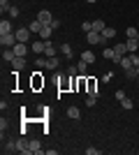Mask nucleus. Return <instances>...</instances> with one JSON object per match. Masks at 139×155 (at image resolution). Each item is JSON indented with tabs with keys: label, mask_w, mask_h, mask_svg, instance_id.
Masks as SVG:
<instances>
[{
	"label": "nucleus",
	"mask_w": 139,
	"mask_h": 155,
	"mask_svg": "<svg viewBox=\"0 0 139 155\" xmlns=\"http://www.w3.org/2000/svg\"><path fill=\"white\" fill-rule=\"evenodd\" d=\"M12 9V5H9V0H0V12L5 14V12H9Z\"/></svg>",
	"instance_id": "obj_25"
},
{
	"label": "nucleus",
	"mask_w": 139,
	"mask_h": 155,
	"mask_svg": "<svg viewBox=\"0 0 139 155\" xmlns=\"http://www.w3.org/2000/svg\"><path fill=\"white\" fill-rule=\"evenodd\" d=\"M86 2H95V0H86Z\"/></svg>",
	"instance_id": "obj_38"
},
{
	"label": "nucleus",
	"mask_w": 139,
	"mask_h": 155,
	"mask_svg": "<svg viewBox=\"0 0 139 155\" xmlns=\"http://www.w3.org/2000/svg\"><path fill=\"white\" fill-rule=\"evenodd\" d=\"M60 51H63L65 58H70V56H72V46H70V44H63V46H60Z\"/></svg>",
	"instance_id": "obj_26"
},
{
	"label": "nucleus",
	"mask_w": 139,
	"mask_h": 155,
	"mask_svg": "<svg viewBox=\"0 0 139 155\" xmlns=\"http://www.w3.org/2000/svg\"><path fill=\"white\" fill-rule=\"evenodd\" d=\"M9 16H19V7H14V5H12V9H9Z\"/></svg>",
	"instance_id": "obj_32"
},
{
	"label": "nucleus",
	"mask_w": 139,
	"mask_h": 155,
	"mask_svg": "<svg viewBox=\"0 0 139 155\" xmlns=\"http://www.w3.org/2000/svg\"><path fill=\"white\" fill-rule=\"evenodd\" d=\"M7 32H12V23L7 19H2L0 21V35H7Z\"/></svg>",
	"instance_id": "obj_12"
},
{
	"label": "nucleus",
	"mask_w": 139,
	"mask_h": 155,
	"mask_svg": "<svg viewBox=\"0 0 139 155\" xmlns=\"http://www.w3.org/2000/svg\"><path fill=\"white\" fill-rule=\"evenodd\" d=\"M44 67H46V70H56V67H58V58H56V56H53V58H46Z\"/></svg>",
	"instance_id": "obj_18"
},
{
	"label": "nucleus",
	"mask_w": 139,
	"mask_h": 155,
	"mask_svg": "<svg viewBox=\"0 0 139 155\" xmlns=\"http://www.w3.org/2000/svg\"><path fill=\"white\" fill-rule=\"evenodd\" d=\"M95 100H98L95 95H88V97H86V107H93V104H95Z\"/></svg>",
	"instance_id": "obj_29"
},
{
	"label": "nucleus",
	"mask_w": 139,
	"mask_h": 155,
	"mask_svg": "<svg viewBox=\"0 0 139 155\" xmlns=\"http://www.w3.org/2000/svg\"><path fill=\"white\" fill-rule=\"evenodd\" d=\"M30 153L33 155H42V143L37 139H30Z\"/></svg>",
	"instance_id": "obj_11"
},
{
	"label": "nucleus",
	"mask_w": 139,
	"mask_h": 155,
	"mask_svg": "<svg viewBox=\"0 0 139 155\" xmlns=\"http://www.w3.org/2000/svg\"><path fill=\"white\" fill-rule=\"evenodd\" d=\"M102 56H104L107 60H114V58H116V51H114V49H104V51H102Z\"/></svg>",
	"instance_id": "obj_24"
},
{
	"label": "nucleus",
	"mask_w": 139,
	"mask_h": 155,
	"mask_svg": "<svg viewBox=\"0 0 139 155\" xmlns=\"http://www.w3.org/2000/svg\"><path fill=\"white\" fill-rule=\"evenodd\" d=\"M125 44H127V51H130V53H137V49H139V39L127 37V39H125Z\"/></svg>",
	"instance_id": "obj_10"
},
{
	"label": "nucleus",
	"mask_w": 139,
	"mask_h": 155,
	"mask_svg": "<svg viewBox=\"0 0 139 155\" xmlns=\"http://www.w3.org/2000/svg\"><path fill=\"white\" fill-rule=\"evenodd\" d=\"M102 35H104V39H111V37H116V28H109V26H107L104 30H102Z\"/></svg>",
	"instance_id": "obj_20"
},
{
	"label": "nucleus",
	"mask_w": 139,
	"mask_h": 155,
	"mask_svg": "<svg viewBox=\"0 0 139 155\" xmlns=\"http://www.w3.org/2000/svg\"><path fill=\"white\" fill-rule=\"evenodd\" d=\"M16 150V141H7L5 148H2V153H14Z\"/></svg>",
	"instance_id": "obj_22"
},
{
	"label": "nucleus",
	"mask_w": 139,
	"mask_h": 155,
	"mask_svg": "<svg viewBox=\"0 0 139 155\" xmlns=\"http://www.w3.org/2000/svg\"><path fill=\"white\" fill-rule=\"evenodd\" d=\"M51 35H53V28L49 26V23H44V26H42V30H40V37L46 42V39H51Z\"/></svg>",
	"instance_id": "obj_9"
},
{
	"label": "nucleus",
	"mask_w": 139,
	"mask_h": 155,
	"mask_svg": "<svg viewBox=\"0 0 139 155\" xmlns=\"http://www.w3.org/2000/svg\"><path fill=\"white\" fill-rule=\"evenodd\" d=\"M125 35H127V37H134V39H137V37H139V30H137V28H127Z\"/></svg>",
	"instance_id": "obj_27"
},
{
	"label": "nucleus",
	"mask_w": 139,
	"mask_h": 155,
	"mask_svg": "<svg viewBox=\"0 0 139 155\" xmlns=\"http://www.w3.org/2000/svg\"><path fill=\"white\" fill-rule=\"evenodd\" d=\"M104 21H102V19H95V21H93V30H98V32H102V30H104Z\"/></svg>",
	"instance_id": "obj_19"
},
{
	"label": "nucleus",
	"mask_w": 139,
	"mask_h": 155,
	"mask_svg": "<svg viewBox=\"0 0 139 155\" xmlns=\"http://www.w3.org/2000/svg\"><path fill=\"white\" fill-rule=\"evenodd\" d=\"M37 21H42V23H51L53 16H51V12H49V9H40V14H37Z\"/></svg>",
	"instance_id": "obj_7"
},
{
	"label": "nucleus",
	"mask_w": 139,
	"mask_h": 155,
	"mask_svg": "<svg viewBox=\"0 0 139 155\" xmlns=\"http://www.w3.org/2000/svg\"><path fill=\"white\" fill-rule=\"evenodd\" d=\"M67 116H70V118H74V120H77V118H81L79 107H70V109H67Z\"/></svg>",
	"instance_id": "obj_15"
},
{
	"label": "nucleus",
	"mask_w": 139,
	"mask_h": 155,
	"mask_svg": "<svg viewBox=\"0 0 139 155\" xmlns=\"http://www.w3.org/2000/svg\"><path fill=\"white\" fill-rule=\"evenodd\" d=\"M12 49H14V53H16V56H21V58H26V56H28V46H26V42H16Z\"/></svg>",
	"instance_id": "obj_4"
},
{
	"label": "nucleus",
	"mask_w": 139,
	"mask_h": 155,
	"mask_svg": "<svg viewBox=\"0 0 139 155\" xmlns=\"http://www.w3.org/2000/svg\"><path fill=\"white\" fill-rule=\"evenodd\" d=\"M86 70H88V63H86V60H79V65H77V72H79V74H86Z\"/></svg>",
	"instance_id": "obj_23"
},
{
	"label": "nucleus",
	"mask_w": 139,
	"mask_h": 155,
	"mask_svg": "<svg viewBox=\"0 0 139 155\" xmlns=\"http://www.w3.org/2000/svg\"><path fill=\"white\" fill-rule=\"evenodd\" d=\"M81 60H86L88 65L95 63V53H93V51H84V53H81Z\"/></svg>",
	"instance_id": "obj_17"
},
{
	"label": "nucleus",
	"mask_w": 139,
	"mask_h": 155,
	"mask_svg": "<svg viewBox=\"0 0 139 155\" xmlns=\"http://www.w3.org/2000/svg\"><path fill=\"white\" fill-rule=\"evenodd\" d=\"M125 77H127V79H134V77H137V72H134V67H132V70H127V72H125Z\"/></svg>",
	"instance_id": "obj_31"
},
{
	"label": "nucleus",
	"mask_w": 139,
	"mask_h": 155,
	"mask_svg": "<svg viewBox=\"0 0 139 155\" xmlns=\"http://www.w3.org/2000/svg\"><path fill=\"white\" fill-rule=\"evenodd\" d=\"M44 56H49V58H53V56H56V46H53L51 39H46V51H44Z\"/></svg>",
	"instance_id": "obj_13"
},
{
	"label": "nucleus",
	"mask_w": 139,
	"mask_h": 155,
	"mask_svg": "<svg viewBox=\"0 0 139 155\" xmlns=\"http://www.w3.org/2000/svg\"><path fill=\"white\" fill-rule=\"evenodd\" d=\"M42 26H44V23H42V21H37V19H35V21H33V23H30V26H28V28H30V32H37V35H40Z\"/></svg>",
	"instance_id": "obj_16"
},
{
	"label": "nucleus",
	"mask_w": 139,
	"mask_h": 155,
	"mask_svg": "<svg viewBox=\"0 0 139 155\" xmlns=\"http://www.w3.org/2000/svg\"><path fill=\"white\" fill-rule=\"evenodd\" d=\"M14 35H16L19 42H28L30 39V28H19V30H14Z\"/></svg>",
	"instance_id": "obj_5"
},
{
	"label": "nucleus",
	"mask_w": 139,
	"mask_h": 155,
	"mask_svg": "<svg viewBox=\"0 0 139 155\" xmlns=\"http://www.w3.org/2000/svg\"><path fill=\"white\" fill-rule=\"evenodd\" d=\"M121 107H123V109H132V107H134V102H132V100H130V97H123V100H121Z\"/></svg>",
	"instance_id": "obj_21"
},
{
	"label": "nucleus",
	"mask_w": 139,
	"mask_h": 155,
	"mask_svg": "<svg viewBox=\"0 0 139 155\" xmlns=\"http://www.w3.org/2000/svg\"><path fill=\"white\" fill-rule=\"evenodd\" d=\"M35 65H37V67H44V65H46V58H35Z\"/></svg>",
	"instance_id": "obj_30"
},
{
	"label": "nucleus",
	"mask_w": 139,
	"mask_h": 155,
	"mask_svg": "<svg viewBox=\"0 0 139 155\" xmlns=\"http://www.w3.org/2000/svg\"><path fill=\"white\" fill-rule=\"evenodd\" d=\"M121 67H123V72H127V70H132L134 67V63H132V56H130V53H127V56H123V58H121Z\"/></svg>",
	"instance_id": "obj_6"
},
{
	"label": "nucleus",
	"mask_w": 139,
	"mask_h": 155,
	"mask_svg": "<svg viewBox=\"0 0 139 155\" xmlns=\"http://www.w3.org/2000/svg\"><path fill=\"white\" fill-rule=\"evenodd\" d=\"M49 26H51V28H53V30H56V28H60V21H58V19H53V21H51V23H49Z\"/></svg>",
	"instance_id": "obj_33"
},
{
	"label": "nucleus",
	"mask_w": 139,
	"mask_h": 155,
	"mask_svg": "<svg viewBox=\"0 0 139 155\" xmlns=\"http://www.w3.org/2000/svg\"><path fill=\"white\" fill-rule=\"evenodd\" d=\"M23 67H26V58H21V56H16V58L12 60V70H14V72H21Z\"/></svg>",
	"instance_id": "obj_8"
},
{
	"label": "nucleus",
	"mask_w": 139,
	"mask_h": 155,
	"mask_svg": "<svg viewBox=\"0 0 139 155\" xmlns=\"http://www.w3.org/2000/svg\"><path fill=\"white\" fill-rule=\"evenodd\" d=\"M134 72H137V77H139V67H134Z\"/></svg>",
	"instance_id": "obj_37"
},
{
	"label": "nucleus",
	"mask_w": 139,
	"mask_h": 155,
	"mask_svg": "<svg viewBox=\"0 0 139 155\" xmlns=\"http://www.w3.org/2000/svg\"><path fill=\"white\" fill-rule=\"evenodd\" d=\"M2 58H5L7 63H12V60L16 58V53H14V49H2Z\"/></svg>",
	"instance_id": "obj_14"
},
{
	"label": "nucleus",
	"mask_w": 139,
	"mask_h": 155,
	"mask_svg": "<svg viewBox=\"0 0 139 155\" xmlns=\"http://www.w3.org/2000/svg\"><path fill=\"white\" fill-rule=\"evenodd\" d=\"M81 28H84V32H91V30H93V21H84V23H81Z\"/></svg>",
	"instance_id": "obj_28"
},
{
	"label": "nucleus",
	"mask_w": 139,
	"mask_h": 155,
	"mask_svg": "<svg viewBox=\"0 0 139 155\" xmlns=\"http://www.w3.org/2000/svg\"><path fill=\"white\" fill-rule=\"evenodd\" d=\"M86 42H88L91 46H95V44H107L104 35H102V32H98V30H91V32H86Z\"/></svg>",
	"instance_id": "obj_1"
},
{
	"label": "nucleus",
	"mask_w": 139,
	"mask_h": 155,
	"mask_svg": "<svg viewBox=\"0 0 139 155\" xmlns=\"http://www.w3.org/2000/svg\"><path fill=\"white\" fill-rule=\"evenodd\" d=\"M30 51L37 53V56H42V53L46 51V42H44V39H35L33 44H30Z\"/></svg>",
	"instance_id": "obj_3"
},
{
	"label": "nucleus",
	"mask_w": 139,
	"mask_h": 155,
	"mask_svg": "<svg viewBox=\"0 0 139 155\" xmlns=\"http://www.w3.org/2000/svg\"><path fill=\"white\" fill-rule=\"evenodd\" d=\"M86 153H88V155H100V150H98V148H86Z\"/></svg>",
	"instance_id": "obj_35"
},
{
	"label": "nucleus",
	"mask_w": 139,
	"mask_h": 155,
	"mask_svg": "<svg viewBox=\"0 0 139 155\" xmlns=\"http://www.w3.org/2000/svg\"><path fill=\"white\" fill-rule=\"evenodd\" d=\"M130 56H132V63H134V67H139V56H137V53H130Z\"/></svg>",
	"instance_id": "obj_34"
},
{
	"label": "nucleus",
	"mask_w": 139,
	"mask_h": 155,
	"mask_svg": "<svg viewBox=\"0 0 139 155\" xmlns=\"http://www.w3.org/2000/svg\"><path fill=\"white\" fill-rule=\"evenodd\" d=\"M19 39H16V35L14 32H7V35H0V44H2V49H12L14 44H16Z\"/></svg>",
	"instance_id": "obj_2"
},
{
	"label": "nucleus",
	"mask_w": 139,
	"mask_h": 155,
	"mask_svg": "<svg viewBox=\"0 0 139 155\" xmlns=\"http://www.w3.org/2000/svg\"><path fill=\"white\" fill-rule=\"evenodd\" d=\"M123 97H125V93H123V91H116V100H118V102L123 100Z\"/></svg>",
	"instance_id": "obj_36"
}]
</instances>
